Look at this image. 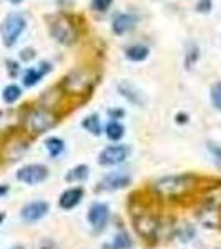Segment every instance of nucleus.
Returning <instances> with one entry per match:
<instances>
[{
  "mask_svg": "<svg viewBox=\"0 0 221 249\" xmlns=\"http://www.w3.org/2000/svg\"><path fill=\"white\" fill-rule=\"evenodd\" d=\"M196 184V178L191 175H178L162 178L155 183V191H158L162 196L173 198V196H182L184 193L191 191Z\"/></svg>",
  "mask_w": 221,
  "mask_h": 249,
  "instance_id": "obj_1",
  "label": "nucleus"
},
{
  "mask_svg": "<svg viewBox=\"0 0 221 249\" xmlns=\"http://www.w3.org/2000/svg\"><path fill=\"white\" fill-rule=\"evenodd\" d=\"M25 27H27V20L22 14H10L9 17L3 20L2 29H0L3 45L5 47L15 45V42L20 37V34L25 30Z\"/></svg>",
  "mask_w": 221,
  "mask_h": 249,
  "instance_id": "obj_2",
  "label": "nucleus"
},
{
  "mask_svg": "<svg viewBox=\"0 0 221 249\" xmlns=\"http://www.w3.org/2000/svg\"><path fill=\"white\" fill-rule=\"evenodd\" d=\"M55 123H57V120H55V115L52 113L50 110H45V108H38V110H34L29 116H27V120H25L27 130L32 131V133H35V135H40V133H43V131L54 128Z\"/></svg>",
  "mask_w": 221,
  "mask_h": 249,
  "instance_id": "obj_3",
  "label": "nucleus"
},
{
  "mask_svg": "<svg viewBox=\"0 0 221 249\" xmlns=\"http://www.w3.org/2000/svg\"><path fill=\"white\" fill-rule=\"evenodd\" d=\"M52 35L57 40L58 43H63V45H70V43L75 42L77 38V29H75L74 22H72L68 17H58L52 22Z\"/></svg>",
  "mask_w": 221,
  "mask_h": 249,
  "instance_id": "obj_4",
  "label": "nucleus"
},
{
  "mask_svg": "<svg viewBox=\"0 0 221 249\" xmlns=\"http://www.w3.org/2000/svg\"><path fill=\"white\" fill-rule=\"evenodd\" d=\"M130 155V148L125 144H116V146H108L100 153L98 163L103 166H115L127 160V156Z\"/></svg>",
  "mask_w": 221,
  "mask_h": 249,
  "instance_id": "obj_5",
  "label": "nucleus"
},
{
  "mask_svg": "<svg viewBox=\"0 0 221 249\" xmlns=\"http://www.w3.org/2000/svg\"><path fill=\"white\" fill-rule=\"evenodd\" d=\"M48 170L43 164H29V166H23L22 170L17 173V179L27 184H38L43 179H47Z\"/></svg>",
  "mask_w": 221,
  "mask_h": 249,
  "instance_id": "obj_6",
  "label": "nucleus"
},
{
  "mask_svg": "<svg viewBox=\"0 0 221 249\" xmlns=\"http://www.w3.org/2000/svg\"><path fill=\"white\" fill-rule=\"evenodd\" d=\"M88 87H90V78H88L87 71L83 70H77L70 73L65 78V83H63V88L68 93H85Z\"/></svg>",
  "mask_w": 221,
  "mask_h": 249,
  "instance_id": "obj_7",
  "label": "nucleus"
},
{
  "mask_svg": "<svg viewBox=\"0 0 221 249\" xmlns=\"http://www.w3.org/2000/svg\"><path fill=\"white\" fill-rule=\"evenodd\" d=\"M108 219H110V210H108L107 204L95 203L93 206L90 208V213H88V221H90L92 226H93L96 231L103 230V228L107 226Z\"/></svg>",
  "mask_w": 221,
  "mask_h": 249,
  "instance_id": "obj_8",
  "label": "nucleus"
},
{
  "mask_svg": "<svg viewBox=\"0 0 221 249\" xmlns=\"http://www.w3.org/2000/svg\"><path fill=\"white\" fill-rule=\"evenodd\" d=\"M128 184H130V176H128L125 171H116V173H110L108 176H105L103 181L100 183V186H102L103 190L113 191V190H123Z\"/></svg>",
  "mask_w": 221,
  "mask_h": 249,
  "instance_id": "obj_9",
  "label": "nucleus"
},
{
  "mask_svg": "<svg viewBox=\"0 0 221 249\" xmlns=\"http://www.w3.org/2000/svg\"><path fill=\"white\" fill-rule=\"evenodd\" d=\"M48 213V203L45 201H34L29 203L27 206L22 208V218L29 223H34V221L42 219Z\"/></svg>",
  "mask_w": 221,
  "mask_h": 249,
  "instance_id": "obj_10",
  "label": "nucleus"
},
{
  "mask_svg": "<svg viewBox=\"0 0 221 249\" xmlns=\"http://www.w3.org/2000/svg\"><path fill=\"white\" fill-rule=\"evenodd\" d=\"M83 198V190L82 188H72V190H67L60 196V208L63 210H72L77 204L82 201Z\"/></svg>",
  "mask_w": 221,
  "mask_h": 249,
  "instance_id": "obj_11",
  "label": "nucleus"
},
{
  "mask_svg": "<svg viewBox=\"0 0 221 249\" xmlns=\"http://www.w3.org/2000/svg\"><path fill=\"white\" fill-rule=\"evenodd\" d=\"M135 25V17L133 15H128V14H118L113 18V32L118 35L125 34V32L131 30Z\"/></svg>",
  "mask_w": 221,
  "mask_h": 249,
  "instance_id": "obj_12",
  "label": "nucleus"
},
{
  "mask_svg": "<svg viewBox=\"0 0 221 249\" xmlns=\"http://www.w3.org/2000/svg\"><path fill=\"white\" fill-rule=\"evenodd\" d=\"M48 70H50V65H45V63L42 65V68H30L25 73V77H23V83H25L27 87H34L35 83L40 82V78H42Z\"/></svg>",
  "mask_w": 221,
  "mask_h": 249,
  "instance_id": "obj_13",
  "label": "nucleus"
},
{
  "mask_svg": "<svg viewBox=\"0 0 221 249\" xmlns=\"http://www.w3.org/2000/svg\"><path fill=\"white\" fill-rule=\"evenodd\" d=\"M150 50L143 45H131L127 48V57L131 60V62H142L148 57Z\"/></svg>",
  "mask_w": 221,
  "mask_h": 249,
  "instance_id": "obj_14",
  "label": "nucleus"
},
{
  "mask_svg": "<svg viewBox=\"0 0 221 249\" xmlns=\"http://www.w3.org/2000/svg\"><path fill=\"white\" fill-rule=\"evenodd\" d=\"M123 135H125V128H123L122 123L110 122L107 124V136L111 140V142H118V140H122Z\"/></svg>",
  "mask_w": 221,
  "mask_h": 249,
  "instance_id": "obj_15",
  "label": "nucleus"
},
{
  "mask_svg": "<svg viewBox=\"0 0 221 249\" xmlns=\"http://www.w3.org/2000/svg\"><path fill=\"white\" fill-rule=\"evenodd\" d=\"M14 124H17V113L12 110L0 111V131H5L12 128Z\"/></svg>",
  "mask_w": 221,
  "mask_h": 249,
  "instance_id": "obj_16",
  "label": "nucleus"
},
{
  "mask_svg": "<svg viewBox=\"0 0 221 249\" xmlns=\"http://www.w3.org/2000/svg\"><path fill=\"white\" fill-rule=\"evenodd\" d=\"M88 176V168L85 164H80V166L74 168V170H70L67 173V181L74 183V181H83Z\"/></svg>",
  "mask_w": 221,
  "mask_h": 249,
  "instance_id": "obj_17",
  "label": "nucleus"
},
{
  "mask_svg": "<svg viewBox=\"0 0 221 249\" xmlns=\"http://www.w3.org/2000/svg\"><path fill=\"white\" fill-rule=\"evenodd\" d=\"M83 128L88 130L92 135H95V136H98L100 133H102V124H100V120L96 115H92V116H88V118L83 120Z\"/></svg>",
  "mask_w": 221,
  "mask_h": 249,
  "instance_id": "obj_18",
  "label": "nucleus"
},
{
  "mask_svg": "<svg viewBox=\"0 0 221 249\" xmlns=\"http://www.w3.org/2000/svg\"><path fill=\"white\" fill-rule=\"evenodd\" d=\"M20 95H22V91H20V88L17 85H9L3 90V93H2V98H3V102L5 103H15L17 100L20 98Z\"/></svg>",
  "mask_w": 221,
  "mask_h": 249,
  "instance_id": "obj_19",
  "label": "nucleus"
},
{
  "mask_svg": "<svg viewBox=\"0 0 221 249\" xmlns=\"http://www.w3.org/2000/svg\"><path fill=\"white\" fill-rule=\"evenodd\" d=\"M47 150H48V153H50V156H58L60 153L63 151V142L62 140H58V138H48L47 140Z\"/></svg>",
  "mask_w": 221,
  "mask_h": 249,
  "instance_id": "obj_20",
  "label": "nucleus"
},
{
  "mask_svg": "<svg viewBox=\"0 0 221 249\" xmlns=\"http://www.w3.org/2000/svg\"><path fill=\"white\" fill-rule=\"evenodd\" d=\"M131 248V241L128 238L127 234H118L113 241V244H111V249H130Z\"/></svg>",
  "mask_w": 221,
  "mask_h": 249,
  "instance_id": "obj_21",
  "label": "nucleus"
},
{
  "mask_svg": "<svg viewBox=\"0 0 221 249\" xmlns=\"http://www.w3.org/2000/svg\"><path fill=\"white\" fill-rule=\"evenodd\" d=\"M211 102L216 110L221 111V82L216 83V85H213V88H211Z\"/></svg>",
  "mask_w": 221,
  "mask_h": 249,
  "instance_id": "obj_22",
  "label": "nucleus"
},
{
  "mask_svg": "<svg viewBox=\"0 0 221 249\" xmlns=\"http://www.w3.org/2000/svg\"><path fill=\"white\" fill-rule=\"evenodd\" d=\"M111 5V0H92V7L96 12H105Z\"/></svg>",
  "mask_w": 221,
  "mask_h": 249,
  "instance_id": "obj_23",
  "label": "nucleus"
},
{
  "mask_svg": "<svg viewBox=\"0 0 221 249\" xmlns=\"http://www.w3.org/2000/svg\"><path fill=\"white\" fill-rule=\"evenodd\" d=\"M196 9H198V12H208L211 9V0H200Z\"/></svg>",
  "mask_w": 221,
  "mask_h": 249,
  "instance_id": "obj_24",
  "label": "nucleus"
},
{
  "mask_svg": "<svg viewBox=\"0 0 221 249\" xmlns=\"http://www.w3.org/2000/svg\"><path fill=\"white\" fill-rule=\"evenodd\" d=\"M7 191H9V188H7V186H0V196H3Z\"/></svg>",
  "mask_w": 221,
  "mask_h": 249,
  "instance_id": "obj_25",
  "label": "nucleus"
},
{
  "mask_svg": "<svg viewBox=\"0 0 221 249\" xmlns=\"http://www.w3.org/2000/svg\"><path fill=\"white\" fill-rule=\"evenodd\" d=\"M9 2H12V3H18V2H22V0H9Z\"/></svg>",
  "mask_w": 221,
  "mask_h": 249,
  "instance_id": "obj_26",
  "label": "nucleus"
},
{
  "mask_svg": "<svg viewBox=\"0 0 221 249\" xmlns=\"http://www.w3.org/2000/svg\"><path fill=\"white\" fill-rule=\"evenodd\" d=\"M2 221H3V214H0V223H2Z\"/></svg>",
  "mask_w": 221,
  "mask_h": 249,
  "instance_id": "obj_27",
  "label": "nucleus"
}]
</instances>
